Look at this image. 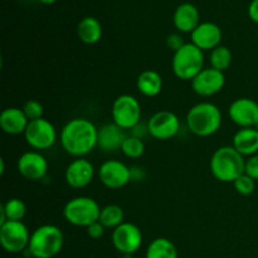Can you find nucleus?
<instances>
[{"instance_id":"f257e3e1","label":"nucleus","mask_w":258,"mask_h":258,"mask_svg":"<svg viewBox=\"0 0 258 258\" xmlns=\"http://www.w3.org/2000/svg\"><path fill=\"white\" fill-rule=\"evenodd\" d=\"M98 128L83 117L72 118L60 131V144L68 155L83 158L97 146Z\"/></svg>"},{"instance_id":"f03ea898","label":"nucleus","mask_w":258,"mask_h":258,"mask_svg":"<svg viewBox=\"0 0 258 258\" xmlns=\"http://www.w3.org/2000/svg\"><path fill=\"white\" fill-rule=\"evenodd\" d=\"M211 173L222 183H234L246 171V159L233 146H221L209 161Z\"/></svg>"},{"instance_id":"7ed1b4c3","label":"nucleus","mask_w":258,"mask_h":258,"mask_svg":"<svg viewBox=\"0 0 258 258\" xmlns=\"http://www.w3.org/2000/svg\"><path fill=\"white\" fill-rule=\"evenodd\" d=\"M64 244V234L54 224H43L30 236L28 253L33 258H53L60 253Z\"/></svg>"},{"instance_id":"20e7f679","label":"nucleus","mask_w":258,"mask_h":258,"mask_svg":"<svg viewBox=\"0 0 258 258\" xmlns=\"http://www.w3.org/2000/svg\"><path fill=\"white\" fill-rule=\"evenodd\" d=\"M222 112L218 106L212 102H199L189 110L186 115L188 128L197 136L207 138L221 128Z\"/></svg>"},{"instance_id":"39448f33","label":"nucleus","mask_w":258,"mask_h":258,"mask_svg":"<svg viewBox=\"0 0 258 258\" xmlns=\"http://www.w3.org/2000/svg\"><path fill=\"white\" fill-rule=\"evenodd\" d=\"M101 207L91 197H75L66 203L63 208V217L70 224L75 227L87 228L100 219Z\"/></svg>"},{"instance_id":"423d86ee","label":"nucleus","mask_w":258,"mask_h":258,"mask_svg":"<svg viewBox=\"0 0 258 258\" xmlns=\"http://www.w3.org/2000/svg\"><path fill=\"white\" fill-rule=\"evenodd\" d=\"M173 72L179 80L191 81L204 68L203 50L193 43H185L171 59Z\"/></svg>"},{"instance_id":"0eeeda50","label":"nucleus","mask_w":258,"mask_h":258,"mask_svg":"<svg viewBox=\"0 0 258 258\" xmlns=\"http://www.w3.org/2000/svg\"><path fill=\"white\" fill-rule=\"evenodd\" d=\"M29 229L22 221H7L0 226V244L8 253L27 251L30 242Z\"/></svg>"},{"instance_id":"6e6552de","label":"nucleus","mask_w":258,"mask_h":258,"mask_svg":"<svg viewBox=\"0 0 258 258\" xmlns=\"http://www.w3.org/2000/svg\"><path fill=\"white\" fill-rule=\"evenodd\" d=\"M111 113L116 125L130 131L141 120L140 102L131 95H121L113 101Z\"/></svg>"},{"instance_id":"1a4fd4ad","label":"nucleus","mask_w":258,"mask_h":258,"mask_svg":"<svg viewBox=\"0 0 258 258\" xmlns=\"http://www.w3.org/2000/svg\"><path fill=\"white\" fill-rule=\"evenodd\" d=\"M57 130L54 125L47 118L29 121L24 133V139L28 145L34 150H48L57 141Z\"/></svg>"},{"instance_id":"9d476101","label":"nucleus","mask_w":258,"mask_h":258,"mask_svg":"<svg viewBox=\"0 0 258 258\" xmlns=\"http://www.w3.org/2000/svg\"><path fill=\"white\" fill-rule=\"evenodd\" d=\"M112 244L123 256H133L143 244V233L136 224L123 222L112 231Z\"/></svg>"},{"instance_id":"9b49d317","label":"nucleus","mask_w":258,"mask_h":258,"mask_svg":"<svg viewBox=\"0 0 258 258\" xmlns=\"http://www.w3.org/2000/svg\"><path fill=\"white\" fill-rule=\"evenodd\" d=\"M98 179L103 186L117 190L131 181V168L120 160H107L98 168Z\"/></svg>"},{"instance_id":"f8f14e48","label":"nucleus","mask_w":258,"mask_h":258,"mask_svg":"<svg viewBox=\"0 0 258 258\" xmlns=\"http://www.w3.org/2000/svg\"><path fill=\"white\" fill-rule=\"evenodd\" d=\"M148 128L149 134L156 140H169L178 135L180 120L171 111H159L148 120Z\"/></svg>"},{"instance_id":"ddd939ff","label":"nucleus","mask_w":258,"mask_h":258,"mask_svg":"<svg viewBox=\"0 0 258 258\" xmlns=\"http://www.w3.org/2000/svg\"><path fill=\"white\" fill-rule=\"evenodd\" d=\"M191 82V90L202 97H211L223 90L226 85L224 72L217 71L214 68H203Z\"/></svg>"},{"instance_id":"4468645a","label":"nucleus","mask_w":258,"mask_h":258,"mask_svg":"<svg viewBox=\"0 0 258 258\" xmlns=\"http://www.w3.org/2000/svg\"><path fill=\"white\" fill-rule=\"evenodd\" d=\"M20 176L30 181L42 180L48 173V161L40 151L32 150L22 154L17 161Z\"/></svg>"},{"instance_id":"2eb2a0df","label":"nucleus","mask_w":258,"mask_h":258,"mask_svg":"<svg viewBox=\"0 0 258 258\" xmlns=\"http://www.w3.org/2000/svg\"><path fill=\"white\" fill-rule=\"evenodd\" d=\"M228 116L232 122L241 128L256 127L258 122V102L248 97L237 98L229 106Z\"/></svg>"},{"instance_id":"dca6fc26","label":"nucleus","mask_w":258,"mask_h":258,"mask_svg":"<svg viewBox=\"0 0 258 258\" xmlns=\"http://www.w3.org/2000/svg\"><path fill=\"white\" fill-rule=\"evenodd\" d=\"M95 178V166L85 158H76L64 171V180L73 189H82L90 185Z\"/></svg>"},{"instance_id":"f3484780","label":"nucleus","mask_w":258,"mask_h":258,"mask_svg":"<svg viewBox=\"0 0 258 258\" xmlns=\"http://www.w3.org/2000/svg\"><path fill=\"white\" fill-rule=\"evenodd\" d=\"M222 42V29L212 22H203L191 32V43L201 50H213Z\"/></svg>"},{"instance_id":"a211bd4d","label":"nucleus","mask_w":258,"mask_h":258,"mask_svg":"<svg viewBox=\"0 0 258 258\" xmlns=\"http://www.w3.org/2000/svg\"><path fill=\"white\" fill-rule=\"evenodd\" d=\"M127 136L126 130L121 128L115 122L105 123L98 128L97 146L105 153H113L116 150H121Z\"/></svg>"},{"instance_id":"6ab92c4d","label":"nucleus","mask_w":258,"mask_h":258,"mask_svg":"<svg viewBox=\"0 0 258 258\" xmlns=\"http://www.w3.org/2000/svg\"><path fill=\"white\" fill-rule=\"evenodd\" d=\"M29 120L25 116L23 108L8 107L0 113V128L8 135H20L24 134Z\"/></svg>"},{"instance_id":"aec40b11","label":"nucleus","mask_w":258,"mask_h":258,"mask_svg":"<svg viewBox=\"0 0 258 258\" xmlns=\"http://www.w3.org/2000/svg\"><path fill=\"white\" fill-rule=\"evenodd\" d=\"M173 22L179 32L191 34V32L201 24L198 9L191 3H183L174 12Z\"/></svg>"},{"instance_id":"412c9836","label":"nucleus","mask_w":258,"mask_h":258,"mask_svg":"<svg viewBox=\"0 0 258 258\" xmlns=\"http://www.w3.org/2000/svg\"><path fill=\"white\" fill-rule=\"evenodd\" d=\"M232 146L243 156H253L258 154V130L256 127H246L237 131L232 140Z\"/></svg>"},{"instance_id":"4be33fe9","label":"nucleus","mask_w":258,"mask_h":258,"mask_svg":"<svg viewBox=\"0 0 258 258\" xmlns=\"http://www.w3.org/2000/svg\"><path fill=\"white\" fill-rule=\"evenodd\" d=\"M136 88L145 97H155L163 90V77L155 70H145L138 76Z\"/></svg>"},{"instance_id":"5701e85b","label":"nucleus","mask_w":258,"mask_h":258,"mask_svg":"<svg viewBox=\"0 0 258 258\" xmlns=\"http://www.w3.org/2000/svg\"><path fill=\"white\" fill-rule=\"evenodd\" d=\"M77 35L85 44H96L102 38V25L93 17H85L77 25Z\"/></svg>"},{"instance_id":"b1692460","label":"nucleus","mask_w":258,"mask_h":258,"mask_svg":"<svg viewBox=\"0 0 258 258\" xmlns=\"http://www.w3.org/2000/svg\"><path fill=\"white\" fill-rule=\"evenodd\" d=\"M145 258H179L175 244L168 238H155L150 242L145 252Z\"/></svg>"},{"instance_id":"393cba45","label":"nucleus","mask_w":258,"mask_h":258,"mask_svg":"<svg viewBox=\"0 0 258 258\" xmlns=\"http://www.w3.org/2000/svg\"><path fill=\"white\" fill-rule=\"evenodd\" d=\"M123 219H125V212H123V209L120 206H117V204H108V206L103 207L101 209L98 222L105 228L115 229L123 223Z\"/></svg>"},{"instance_id":"a878e982","label":"nucleus","mask_w":258,"mask_h":258,"mask_svg":"<svg viewBox=\"0 0 258 258\" xmlns=\"http://www.w3.org/2000/svg\"><path fill=\"white\" fill-rule=\"evenodd\" d=\"M232 59H233V55H232L231 49L226 45H219V47L214 48L209 54L211 67L217 71H221V72H224L231 67Z\"/></svg>"},{"instance_id":"bb28decb","label":"nucleus","mask_w":258,"mask_h":258,"mask_svg":"<svg viewBox=\"0 0 258 258\" xmlns=\"http://www.w3.org/2000/svg\"><path fill=\"white\" fill-rule=\"evenodd\" d=\"M0 209L5 213L7 221H22L27 213V206L20 198H10L0 206Z\"/></svg>"},{"instance_id":"cd10ccee","label":"nucleus","mask_w":258,"mask_h":258,"mask_svg":"<svg viewBox=\"0 0 258 258\" xmlns=\"http://www.w3.org/2000/svg\"><path fill=\"white\" fill-rule=\"evenodd\" d=\"M121 151L125 156L130 159H139L143 156L145 153V144H144L143 139L135 138V136L128 135L126 140L123 141Z\"/></svg>"},{"instance_id":"c85d7f7f","label":"nucleus","mask_w":258,"mask_h":258,"mask_svg":"<svg viewBox=\"0 0 258 258\" xmlns=\"http://www.w3.org/2000/svg\"><path fill=\"white\" fill-rule=\"evenodd\" d=\"M233 186L239 196L248 197L253 194L254 189H256V180H253L247 174H243V175H241L238 179L234 180Z\"/></svg>"},{"instance_id":"c756f323","label":"nucleus","mask_w":258,"mask_h":258,"mask_svg":"<svg viewBox=\"0 0 258 258\" xmlns=\"http://www.w3.org/2000/svg\"><path fill=\"white\" fill-rule=\"evenodd\" d=\"M23 111H24L25 116H27L29 121L39 120V118H43V115H44L43 105L37 100L27 101L24 106H23Z\"/></svg>"},{"instance_id":"7c9ffc66","label":"nucleus","mask_w":258,"mask_h":258,"mask_svg":"<svg viewBox=\"0 0 258 258\" xmlns=\"http://www.w3.org/2000/svg\"><path fill=\"white\" fill-rule=\"evenodd\" d=\"M244 174H247L248 176H251L253 180H258V154L253 156H249L246 160V171Z\"/></svg>"},{"instance_id":"2f4dec72","label":"nucleus","mask_w":258,"mask_h":258,"mask_svg":"<svg viewBox=\"0 0 258 258\" xmlns=\"http://www.w3.org/2000/svg\"><path fill=\"white\" fill-rule=\"evenodd\" d=\"M185 44L183 37L178 33H173V34H169L168 38H166V47L170 50H173L174 53L178 52L183 45Z\"/></svg>"},{"instance_id":"473e14b6","label":"nucleus","mask_w":258,"mask_h":258,"mask_svg":"<svg viewBox=\"0 0 258 258\" xmlns=\"http://www.w3.org/2000/svg\"><path fill=\"white\" fill-rule=\"evenodd\" d=\"M105 227L100 223V222H96V223L91 224L90 227L86 228L87 232V236L92 239H100L102 238L103 234H105Z\"/></svg>"},{"instance_id":"72a5a7b5","label":"nucleus","mask_w":258,"mask_h":258,"mask_svg":"<svg viewBox=\"0 0 258 258\" xmlns=\"http://www.w3.org/2000/svg\"><path fill=\"white\" fill-rule=\"evenodd\" d=\"M146 134H149L148 122L143 123L141 121L138 123V125L134 126V127L130 130V135L135 136V138H139V139H143Z\"/></svg>"},{"instance_id":"f704fd0d","label":"nucleus","mask_w":258,"mask_h":258,"mask_svg":"<svg viewBox=\"0 0 258 258\" xmlns=\"http://www.w3.org/2000/svg\"><path fill=\"white\" fill-rule=\"evenodd\" d=\"M248 15L252 19V22L258 24V0H252L248 7Z\"/></svg>"},{"instance_id":"c9c22d12","label":"nucleus","mask_w":258,"mask_h":258,"mask_svg":"<svg viewBox=\"0 0 258 258\" xmlns=\"http://www.w3.org/2000/svg\"><path fill=\"white\" fill-rule=\"evenodd\" d=\"M145 176V173L141 168H138V166H133L131 168V180L135 181H140L141 179H144Z\"/></svg>"},{"instance_id":"e433bc0d","label":"nucleus","mask_w":258,"mask_h":258,"mask_svg":"<svg viewBox=\"0 0 258 258\" xmlns=\"http://www.w3.org/2000/svg\"><path fill=\"white\" fill-rule=\"evenodd\" d=\"M40 3H44V4H53V3H55L57 0H39Z\"/></svg>"},{"instance_id":"4c0bfd02","label":"nucleus","mask_w":258,"mask_h":258,"mask_svg":"<svg viewBox=\"0 0 258 258\" xmlns=\"http://www.w3.org/2000/svg\"><path fill=\"white\" fill-rule=\"evenodd\" d=\"M256 128L258 130V122H257V125H256Z\"/></svg>"},{"instance_id":"58836bf2","label":"nucleus","mask_w":258,"mask_h":258,"mask_svg":"<svg viewBox=\"0 0 258 258\" xmlns=\"http://www.w3.org/2000/svg\"><path fill=\"white\" fill-rule=\"evenodd\" d=\"M257 38H258V32H257Z\"/></svg>"}]
</instances>
